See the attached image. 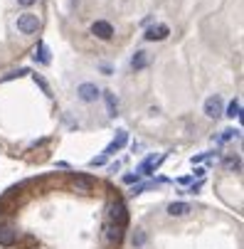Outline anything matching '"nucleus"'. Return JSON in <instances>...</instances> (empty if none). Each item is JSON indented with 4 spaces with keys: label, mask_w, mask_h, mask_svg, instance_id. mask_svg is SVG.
I'll list each match as a JSON object with an SVG mask.
<instances>
[{
    "label": "nucleus",
    "mask_w": 244,
    "mask_h": 249,
    "mask_svg": "<svg viewBox=\"0 0 244 249\" xmlns=\"http://www.w3.org/2000/svg\"><path fill=\"white\" fill-rule=\"evenodd\" d=\"M205 116L207 119H220L222 114H225V101H222V96L220 94H212V96H207V101H205Z\"/></svg>",
    "instance_id": "nucleus-1"
},
{
    "label": "nucleus",
    "mask_w": 244,
    "mask_h": 249,
    "mask_svg": "<svg viewBox=\"0 0 244 249\" xmlns=\"http://www.w3.org/2000/svg\"><path fill=\"white\" fill-rule=\"evenodd\" d=\"M101 239L106 242L109 247H119V244H121V239H123V227H119V225L109 222L106 227L101 230Z\"/></svg>",
    "instance_id": "nucleus-2"
},
{
    "label": "nucleus",
    "mask_w": 244,
    "mask_h": 249,
    "mask_svg": "<svg viewBox=\"0 0 244 249\" xmlns=\"http://www.w3.org/2000/svg\"><path fill=\"white\" fill-rule=\"evenodd\" d=\"M109 220L114 225H119V227H126L128 225V212H126V207H123L121 200H116V202L109 205Z\"/></svg>",
    "instance_id": "nucleus-3"
},
{
    "label": "nucleus",
    "mask_w": 244,
    "mask_h": 249,
    "mask_svg": "<svg viewBox=\"0 0 244 249\" xmlns=\"http://www.w3.org/2000/svg\"><path fill=\"white\" fill-rule=\"evenodd\" d=\"M17 30H20L22 35H35V32L40 30V20H37V15L22 13V15L17 18Z\"/></svg>",
    "instance_id": "nucleus-4"
},
{
    "label": "nucleus",
    "mask_w": 244,
    "mask_h": 249,
    "mask_svg": "<svg viewBox=\"0 0 244 249\" xmlns=\"http://www.w3.org/2000/svg\"><path fill=\"white\" fill-rule=\"evenodd\" d=\"M143 37L148 42H160V40H168L170 37V27L165 22H158V25H151L146 32H143Z\"/></svg>",
    "instance_id": "nucleus-5"
},
{
    "label": "nucleus",
    "mask_w": 244,
    "mask_h": 249,
    "mask_svg": "<svg viewBox=\"0 0 244 249\" xmlns=\"http://www.w3.org/2000/svg\"><path fill=\"white\" fill-rule=\"evenodd\" d=\"M165 160V153L163 156H156V153H151L141 165H138V175H153L158 168H160V163Z\"/></svg>",
    "instance_id": "nucleus-6"
},
{
    "label": "nucleus",
    "mask_w": 244,
    "mask_h": 249,
    "mask_svg": "<svg viewBox=\"0 0 244 249\" xmlns=\"http://www.w3.org/2000/svg\"><path fill=\"white\" fill-rule=\"evenodd\" d=\"M77 96H79L82 101L91 104V101H96V99L101 96V89H99L96 84H91V82H84V84H79V89H77Z\"/></svg>",
    "instance_id": "nucleus-7"
},
{
    "label": "nucleus",
    "mask_w": 244,
    "mask_h": 249,
    "mask_svg": "<svg viewBox=\"0 0 244 249\" xmlns=\"http://www.w3.org/2000/svg\"><path fill=\"white\" fill-rule=\"evenodd\" d=\"M91 35H94V37H99V40H111L114 37V25L106 22V20H96L91 25Z\"/></svg>",
    "instance_id": "nucleus-8"
},
{
    "label": "nucleus",
    "mask_w": 244,
    "mask_h": 249,
    "mask_svg": "<svg viewBox=\"0 0 244 249\" xmlns=\"http://www.w3.org/2000/svg\"><path fill=\"white\" fill-rule=\"evenodd\" d=\"M128 143V131H123V128H119L116 131V138L111 141V143L106 146V151H104V156H114L116 151H121L123 146Z\"/></svg>",
    "instance_id": "nucleus-9"
},
{
    "label": "nucleus",
    "mask_w": 244,
    "mask_h": 249,
    "mask_svg": "<svg viewBox=\"0 0 244 249\" xmlns=\"http://www.w3.org/2000/svg\"><path fill=\"white\" fill-rule=\"evenodd\" d=\"M190 210H192L190 202H170L168 205V215L170 217H185V215H190Z\"/></svg>",
    "instance_id": "nucleus-10"
},
{
    "label": "nucleus",
    "mask_w": 244,
    "mask_h": 249,
    "mask_svg": "<svg viewBox=\"0 0 244 249\" xmlns=\"http://www.w3.org/2000/svg\"><path fill=\"white\" fill-rule=\"evenodd\" d=\"M146 67H148V54H146V50H138L131 57V69H133V72H143Z\"/></svg>",
    "instance_id": "nucleus-11"
},
{
    "label": "nucleus",
    "mask_w": 244,
    "mask_h": 249,
    "mask_svg": "<svg viewBox=\"0 0 244 249\" xmlns=\"http://www.w3.org/2000/svg\"><path fill=\"white\" fill-rule=\"evenodd\" d=\"M32 59L37 64H50V52H47V45L45 42H37V47L32 50Z\"/></svg>",
    "instance_id": "nucleus-12"
},
{
    "label": "nucleus",
    "mask_w": 244,
    "mask_h": 249,
    "mask_svg": "<svg viewBox=\"0 0 244 249\" xmlns=\"http://www.w3.org/2000/svg\"><path fill=\"white\" fill-rule=\"evenodd\" d=\"M222 116H227V119H239V116H242V101H239V99H232Z\"/></svg>",
    "instance_id": "nucleus-13"
},
{
    "label": "nucleus",
    "mask_w": 244,
    "mask_h": 249,
    "mask_svg": "<svg viewBox=\"0 0 244 249\" xmlns=\"http://www.w3.org/2000/svg\"><path fill=\"white\" fill-rule=\"evenodd\" d=\"M104 99H106V106H109V116H116L119 114V99L111 91H104Z\"/></svg>",
    "instance_id": "nucleus-14"
},
{
    "label": "nucleus",
    "mask_w": 244,
    "mask_h": 249,
    "mask_svg": "<svg viewBox=\"0 0 244 249\" xmlns=\"http://www.w3.org/2000/svg\"><path fill=\"white\" fill-rule=\"evenodd\" d=\"M74 183H77L82 190H91V188H94V180H91L89 175H79V173H77V175H74Z\"/></svg>",
    "instance_id": "nucleus-15"
},
{
    "label": "nucleus",
    "mask_w": 244,
    "mask_h": 249,
    "mask_svg": "<svg viewBox=\"0 0 244 249\" xmlns=\"http://www.w3.org/2000/svg\"><path fill=\"white\" fill-rule=\"evenodd\" d=\"M32 79H35V84H37V87H40V89H42L47 96H52V89H50V84H47V79H45L42 74H37V72H35V74H32Z\"/></svg>",
    "instance_id": "nucleus-16"
},
{
    "label": "nucleus",
    "mask_w": 244,
    "mask_h": 249,
    "mask_svg": "<svg viewBox=\"0 0 244 249\" xmlns=\"http://www.w3.org/2000/svg\"><path fill=\"white\" fill-rule=\"evenodd\" d=\"M13 239H15V234H13V230H8V227H3L0 230V244H13Z\"/></svg>",
    "instance_id": "nucleus-17"
},
{
    "label": "nucleus",
    "mask_w": 244,
    "mask_h": 249,
    "mask_svg": "<svg viewBox=\"0 0 244 249\" xmlns=\"http://www.w3.org/2000/svg\"><path fill=\"white\" fill-rule=\"evenodd\" d=\"M143 244H146V232H143V230H138V232L133 234V247H136V249H141Z\"/></svg>",
    "instance_id": "nucleus-18"
},
{
    "label": "nucleus",
    "mask_w": 244,
    "mask_h": 249,
    "mask_svg": "<svg viewBox=\"0 0 244 249\" xmlns=\"http://www.w3.org/2000/svg\"><path fill=\"white\" fill-rule=\"evenodd\" d=\"M234 136H239V128H227V131H225L217 141H229V138H234Z\"/></svg>",
    "instance_id": "nucleus-19"
},
{
    "label": "nucleus",
    "mask_w": 244,
    "mask_h": 249,
    "mask_svg": "<svg viewBox=\"0 0 244 249\" xmlns=\"http://www.w3.org/2000/svg\"><path fill=\"white\" fill-rule=\"evenodd\" d=\"M138 178H141L138 173H126V175H123V183H126V185H133V183H138Z\"/></svg>",
    "instance_id": "nucleus-20"
},
{
    "label": "nucleus",
    "mask_w": 244,
    "mask_h": 249,
    "mask_svg": "<svg viewBox=\"0 0 244 249\" xmlns=\"http://www.w3.org/2000/svg\"><path fill=\"white\" fill-rule=\"evenodd\" d=\"M25 74H27V69H15V72H10V74H5V77H3V82L15 79V77H25Z\"/></svg>",
    "instance_id": "nucleus-21"
},
{
    "label": "nucleus",
    "mask_w": 244,
    "mask_h": 249,
    "mask_svg": "<svg viewBox=\"0 0 244 249\" xmlns=\"http://www.w3.org/2000/svg\"><path fill=\"white\" fill-rule=\"evenodd\" d=\"M227 168L239 173V168H242V160H239V158H227Z\"/></svg>",
    "instance_id": "nucleus-22"
},
{
    "label": "nucleus",
    "mask_w": 244,
    "mask_h": 249,
    "mask_svg": "<svg viewBox=\"0 0 244 249\" xmlns=\"http://www.w3.org/2000/svg\"><path fill=\"white\" fill-rule=\"evenodd\" d=\"M200 188H202V180H195V183L188 188V193H192V195H195V193H200Z\"/></svg>",
    "instance_id": "nucleus-23"
},
{
    "label": "nucleus",
    "mask_w": 244,
    "mask_h": 249,
    "mask_svg": "<svg viewBox=\"0 0 244 249\" xmlns=\"http://www.w3.org/2000/svg\"><path fill=\"white\" fill-rule=\"evenodd\" d=\"M106 158L109 156H96V158H91V165H104V163H106Z\"/></svg>",
    "instance_id": "nucleus-24"
},
{
    "label": "nucleus",
    "mask_w": 244,
    "mask_h": 249,
    "mask_svg": "<svg viewBox=\"0 0 244 249\" xmlns=\"http://www.w3.org/2000/svg\"><path fill=\"white\" fill-rule=\"evenodd\" d=\"M141 148H143V143H141V141H133V143H131V151H133V153H138Z\"/></svg>",
    "instance_id": "nucleus-25"
},
{
    "label": "nucleus",
    "mask_w": 244,
    "mask_h": 249,
    "mask_svg": "<svg viewBox=\"0 0 244 249\" xmlns=\"http://www.w3.org/2000/svg\"><path fill=\"white\" fill-rule=\"evenodd\" d=\"M205 173H207V168H195V178H197V180H202Z\"/></svg>",
    "instance_id": "nucleus-26"
},
{
    "label": "nucleus",
    "mask_w": 244,
    "mask_h": 249,
    "mask_svg": "<svg viewBox=\"0 0 244 249\" xmlns=\"http://www.w3.org/2000/svg\"><path fill=\"white\" fill-rule=\"evenodd\" d=\"M35 3H37V0H17V5H22V8H30Z\"/></svg>",
    "instance_id": "nucleus-27"
},
{
    "label": "nucleus",
    "mask_w": 244,
    "mask_h": 249,
    "mask_svg": "<svg viewBox=\"0 0 244 249\" xmlns=\"http://www.w3.org/2000/svg\"><path fill=\"white\" fill-rule=\"evenodd\" d=\"M101 72H104V74H106V77H109V74H114V69H111L109 64H101Z\"/></svg>",
    "instance_id": "nucleus-28"
},
{
    "label": "nucleus",
    "mask_w": 244,
    "mask_h": 249,
    "mask_svg": "<svg viewBox=\"0 0 244 249\" xmlns=\"http://www.w3.org/2000/svg\"><path fill=\"white\" fill-rule=\"evenodd\" d=\"M119 168H121V163H119V160H116V163H111V165H109V170H111V173H116V170H119Z\"/></svg>",
    "instance_id": "nucleus-29"
}]
</instances>
